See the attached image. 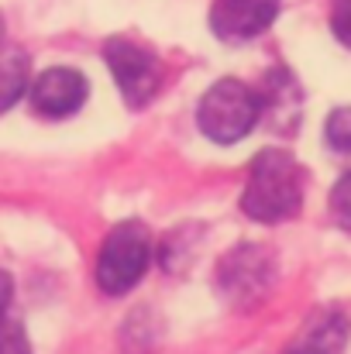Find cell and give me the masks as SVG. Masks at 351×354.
<instances>
[{
    "instance_id": "obj_1",
    "label": "cell",
    "mask_w": 351,
    "mask_h": 354,
    "mask_svg": "<svg viewBox=\"0 0 351 354\" xmlns=\"http://www.w3.org/2000/svg\"><path fill=\"white\" fill-rule=\"evenodd\" d=\"M303 165L279 148L255 155L241 193V210L255 224H282L303 207Z\"/></svg>"
},
{
    "instance_id": "obj_2",
    "label": "cell",
    "mask_w": 351,
    "mask_h": 354,
    "mask_svg": "<svg viewBox=\"0 0 351 354\" xmlns=\"http://www.w3.org/2000/svg\"><path fill=\"white\" fill-rule=\"evenodd\" d=\"M262 120V97L258 90L237 83V80H221L214 83L197 111L200 131L217 141V145H234L241 138H248L255 131V124Z\"/></svg>"
},
{
    "instance_id": "obj_3",
    "label": "cell",
    "mask_w": 351,
    "mask_h": 354,
    "mask_svg": "<svg viewBox=\"0 0 351 354\" xmlns=\"http://www.w3.org/2000/svg\"><path fill=\"white\" fill-rule=\"evenodd\" d=\"M152 261V234L138 221H124L107 234L97 254V286L107 296H124L134 289Z\"/></svg>"
},
{
    "instance_id": "obj_4",
    "label": "cell",
    "mask_w": 351,
    "mask_h": 354,
    "mask_svg": "<svg viewBox=\"0 0 351 354\" xmlns=\"http://www.w3.org/2000/svg\"><path fill=\"white\" fill-rule=\"evenodd\" d=\"M214 282L231 306L255 310L276 286V254L262 244H237L224 254Z\"/></svg>"
},
{
    "instance_id": "obj_5",
    "label": "cell",
    "mask_w": 351,
    "mask_h": 354,
    "mask_svg": "<svg viewBox=\"0 0 351 354\" xmlns=\"http://www.w3.org/2000/svg\"><path fill=\"white\" fill-rule=\"evenodd\" d=\"M104 62L111 66L114 83L120 86L127 107H145L162 86L159 59L145 45H138L131 38H111L104 45Z\"/></svg>"
},
{
    "instance_id": "obj_6",
    "label": "cell",
    "mask_w": 351,
    "mask_h": 354,
    "mask_svg": "<svg viewBox=\"0 0 351 354\" xmlns=\"http://www.w3.org/2000/svg\"><path fill=\"white\" fill-rule=\"evenodd\" d=\"M276 17L279 0H217L210 7V31L228 45H241L269 31Z\"/></svg>"
},
{
    "instance_id": "obj_7",
    "label": "cell",
    "mask_w": 351,
    "mask_h": 354,
    "mask_svg": "<svg viewBox=\"0 0 351 354\" xmlns=\"http://www.w3.org/2000/svg\"><path fill=\"white\" fill-rule=\"evenodd\" d=\"M87 93H90V83H87L83 73H76L69 66H55V69H45L35 80V86H31V107L42 118L62 120V118H73L87 104Z\"/></svg>"
},
{
    "instance_id": "obj_8",
    "label": "cell",
    "mask_w": 351,
    "mask_h": 354,
    "mask_svg": "<svg viewBox=\"0 0 351 354\" xmlns=\"http://www.w3.org/2000/svg\"><path fill=\"white\" fill-rule=\"evenodd\" d=\"M258 97H262V118L272 124V131L279 134L296 131V124L303 118V90L289 76V69H269Z\"/></svg>"
},
{
    "instance_id": "obj_9",
    "label": "cell",
    "mask_w": 351,
    "mask_h": 354,
    "mask_svg": "<svg viewBox=\"0 0 351 354\" xmlns=\"http://www.w3.org/2000/svg\"><path fill=\"white\" fill-rule=\"evenodd\" d=\"M348 344V320L338 306H321L307 317L282 354H341Z\"/></svg>"
},
{
    "instance_id": "obj_10",
    "label": "cell",
    "mask_w": 351,
    "mask_h": 354,
    "mask_svg": "<svg viewBox=\"0 0 351 354\" xmlns=\"http://www.w3.org/2000/svg\"><path fill=\"white\" fill-rule=\"evenodd\" d=\"M28 55L14 45H0V114L10 111L28 90Z\"/></svg>"
},
{
    "instance_id": "obj_11",
    "label": "cell",
    "mask_w": 351,
    "mask_h": 354,
    "mask_svg": "<svg viewBox=\"0 0 351 354\" xmlns=\"http://www.w3.org/2000/svg\"><path fill=\"white\" fill-rule=\"evenodd\" d=\"M324 141L338 151L351 158V107H338L331 118H327V127H324Z\"/></svg>"
},
{
    "instance_id": "obj_12",
    "label": "cell",
    "mask_w": 351,
    "mask_h": 354,
    "mask_svg": "<svg viewBox=\"0 0 351 354\" xmlns=\"http://www.w3.org/2000/svg\"><path fill=\"white\" fill-rule=\"evenodd\" d=\"M331 214L338 221V227L351 231V172L338 179V186L331 189Z\"/></svg>"
},
{
    "instance_id": "obj_13",
    "label": "cell",
    "mask_w": 351,
    "mask_h": 354,
    "mask_svg": "<svg viewBox=\"0 0 351 354\" xmlns=\"http://www.w3.org/2000/svg\"><path fill=\"white\" fill-rule=\"evenodd\" d=\"M0 354H31L28 334L17 320H3L0 317Z\"/></svg>"
},
{
    "instance_id": "obj_14",
    "label": "cell",
    "mask_w": 351,
    "mask_h": 354,
    "mask_svg": "<svg viewBox=\"0 0 351 354\" xmlns=\"http://www.w3.org/2000/svg\"><path fill=\"white\" fill-rule=\"evenodd\" d=\"M331 28L338 41L351 45V0H331Z\"/></svg>"
},
{
    "instance_id": "obj_15",
    "label": "cell",
    "mask_w": 351,
    "mask_h": 354,
    "mask_svg": "<svg viewBox=\"0 0 351 354\" xmlns=\"http://www.w3.org/2000/svg\"><path fill=\"white\" fill-rule=\"evenodd\" d=\"M10 296H14V279H10L7 272H0V317L7 313V306H10Z\"/></svg>"
},
{
    "instance_id": "obj_16",
    "label": "cell",
    "mask_w": 351,
    "mask_h": 354,
    "mask_svg": "<svg viewBox=\"0 0 351 354\" xmlns=\"http://www.w3.org/2000/svg\"><path fill=\"white\" fill-rule=\"evenodd\" d=\"M0 45H3V21H0Z\"/></svg>"
}]
</instances>
